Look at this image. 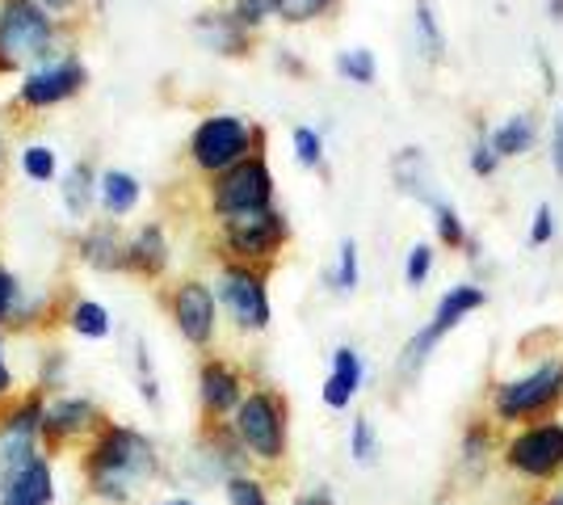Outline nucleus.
<instances>
[{
    "label": "nucleus",
    "instance_id": "39448f33",
    "mask_svg": "<svg viewBox=\"0 0 563 505\" xmlns=\"http://www.w3.org/2000/svg\"><path fill=\"white\" fill-rule=\"evenodd\" d=\"M269 202H274V177L261 156H249L228 173H219L211 190V207L219 211V219L240 216V211H265Z\"/></svg>",
    "mask_w": 563,
    "mask_h": 505
},
{
    "label": "nucleus",
    "instance_id": "e433bc0d",
    "mask_svg": "<svg viewBox=\"0 0 563 505\" xmlns=\"http://www.w3.org/2000/svg\"><path fill=\"white\" fill-rule=\"evenodd\" d=\"M496 161H500V156L493 152V144H488V140H479V144H475V152H471V168H475L479 177H488V173L496 168Z\"/></svg>",
    "mask_w": 563,
    "mask_h": 505
},
{
    "label": "nucleus",
    "instance_id": "473e14b6",
    "mask_svg": "<svg viewBox=\"0 0 563 505\" xmlns=\"http://www.w3.org/2000/svg\"><path fill=\"white\" fill-rule=\"evenodd\" d=\"M350 442H353V459L357 463H375V430H371V421L366 417H357L353 421V433H350Z\"/></svg>",
    "mask_w": 563,
    "mask_h": 505
},
{
    "label": "nucleus",
    "instance_id": "4be33fe9",
    "mask_svg": "<svg viewBox=\"0 0 563 505\" xmlns=\"http://www.w3.org/2000/svg\"><path fill=\"white\" fill-rule=\"evenodd\" d=\"M488 144H493L496 156H521V152H530V144H534V119L530 114H514L505 127H496L493 135H488Z\"/></svg>",
    "mask_w": 563,
    "mask_h": 505
},
{
    "label": "nucleus",
    "instance_id": "a878e982",
    "mask_svg": "<svg viewBox=\"0 0 563 505\" xmlns=\"http://www.w3.org/2000/svg\"><path fill=\"white\" fill-rule=\"evenodd\" d=\"M417 39H421V51L429 59H442V51H446V39H442V30H438V18H433V9L429 4H417Z\"/></svg>",
    "mask_w": 563,
    "mask_h": 505
},
{
    "label": "nucleus",
    "instance_id": "f257e3e1",
    "mask_svg": "<svg viewBox=\"0 0 563 505\" xmlns=\"http://www.w3.org/2000/svg\"><path fill=\"white\" fill-rule=\"evenodd\" d=\"M156 472V451L143 433L126 430V426H110L97 438V447L89 451V484L101 497L126 502L131 488L147 481Z\"/></svg>",
    "mask_w": 563,
    "mask_h": 505
},
{
    "label": "nucleus",
    "instance_id": "6ab92c4d",
    "mask_svg": "<svg viewBox=\"0 0 563 505\" xmlns=\"http://www.w3.org/2000/svg\"><path fill=\"white\" fill-rule=\"evenodd\" d=\"M97 194H101L106 216H131V211L140 207L143 190L131 173H122V168H106V173L97 177Z\"/></svg>",
    "mask_w": 563,
    "mask_h": 505
},
{
    "label": "nucleus",
    "instance_id": "c9c22d12",
    "mask_svg": "<svg viewBox=\"0 0 563 505\" xmlns=\"http://www.w3.org/2000/svg\"><path fill=\"white\" fill-rule=\"evenodd\" d=\"M429 270H433V249L429 244H412V253H408V283L421 287L424 278H429Z\"/></svg>",
    "mask_w": 563,
    "mask_h": 505
},
{
    "label": "nucleus",
    "instance_id": "20e7f679",
    "mask_svg": "<svg viewBox=\"0 0 563 505\" xmlns=\"http://www.w3.org/2000/svg\"><path fill=\"white\" fill-rule=\"evenodd\" d=\"M235 438L257 459H282L286 451V409L274 392H249L235 409Z\"/></svg>",
    "mask_w": 563,
    "mask_h": 505
},
{
    "label": "nucleus",
    "instance_id": "cd10ccee",
    "mask_svg": "<svg viewBox=\"0 0 563 505\" xmlns=\"http://www.w3.org/2000/svg\"><path fill=\"white\" fill-rule=\"evenodd\" d=\"M274 13H278V0H232V18L244 30H253V25H261Z\"/></svg>",
    "mask_w": 563,
    "mask_h": 505
},
{
    "label": "nucleus",
    "instance_id": "ddd939ff",
    "mask_svg": "<svg viewBox=\"0 0 563 505\" xmlns=\"http://www.w3.org/2000/svg\"><path fill=\"white\" fill-rule=\"evenodd\" d=\"M198 392H202V405L207 413H232L240 409V400H244V392H240V375H235L232 366H223V362H207L202 366V375H198Z\"/></svg>",
    "mask_w": 563,
    "mask_h": 505
},
{
    "label": "nucleus",
    "instance_id": "a19ab883",
    "mask_svg": "<svg viewBox=\"0 0 563 505\" xmlns=\"http://www.w3.org/2000/svg\"><path fill=\"white\" fill-rule=\"evenodd\" d=\"M13 387V375H9V366H4V345H0V396Z\"/></svg>",
    "mask_w": 563,
    "mask_h": 505
},
{
    "label": "nucleus",
    "instance_id": "c03bdc74",
    "mask_svg": "<svg viewBox=\"0 0 563 505\" xmlns=\"http://www.w3.org/2000/svg\"><path fill=\"white\" fill-rule=\"evenodd\" d=\"M547 505H563V488H555V497H551Z\"/></svg>",
    "mask_w": 563,
    "mask_h": 505
},
{
    "label": "nucleus",
    "instance_id": "4468645a",
    "mask_svg": "<svg viewBox=\"0 0 563 505\" xmlns=\"http://www.w3.org/2000/svg\"><path fill=\"white\" fill-rule=\"evenodd\" d=\"M168 265V241L165 232H161V223H143L140 232L126 241V270H135V274H161Z\"/></svg>",
    "mask_w": 563,
    "mask_h": 505
},
{
    "label": "nucleus",
    "instance_id": "37998d69",
    "mask_svg": "<svg viewBox=\"0 0 563 505\" xmlns=\"http://www.w3.org/2000/svg\"><path fill=\"white\" fill-rule=\"evenodd\" d=\"M547 9H551V18H555V22H563V0H547Z\"/></svg>",
    "mask_w": 563,
    "mask_h": 505
},
{
    "label": "nucleus",
    "instance_id": "412c9836",
    "mask_svg": "<svg viewBox=\"0 0 563 505\" xmlns=\"http://www.w3.org/2000/svg\"><path fill=\"white\" fill-rule=\"evenodd\" d=\"M391 173H396L399 190L412 194V198H421V202H429V207H438L442 198L429 190L433 182H429V168H424V156L417 152V147H404L396 161H391Z\"/></svg>",
    "mask_w": 563,
    "mask_h": 505
},
{
    "label": "nucleus",
    "instance_id": "6e6552de",
    "mask_svg": "<svg viewBox=\"0 0 563 505\" xmlns=\"http://www.w3.org/2000/svg\"><path fill=\"white\" fill-rule=\"evenodd\" d=\"M219 299L228 304L240 329H265L269 325V295H265V278L249 265H228L219 274Z\"/></svg>",
    "mask_w": 563,
    "mask_h": 505
},
{
    "label": "nucleus",
    "instance_id": "7ed1b4c3",
    "mask_svg": "<svg viewBox=\"0 0 563 505\" xmlns=\"http://www.w3.org/2000/svg\"><path fill=\"white\" fill-rule=\"evenodd\" d=\"M253 140H257V131L244 119H235V114H214V119H207L194 131L189 156H194V165L207 168V173H228V168H235L240 161H249Z\"/></svg>",
    "mask_w": 563,
    "mask_h": 505
},
{
    "label": "nucleus",
    "instance_id": "a211bd4d",
    "mask_svg": "<svg viewBox=\"0 0 563 505\" xmlns=\"http://www.w3.org/2000/svg\"><path fill=\"white\" fill-rule=\"evenodd\" d=\"M475 308H484V290L479 287H454L442 295V304H438V312H433V325L424 329V337L438 345V337L450 333L459 320L467 312H475Z\"/></svg>",
    "mask_w": 563,
    "mask_h": 505
},
{
    "label": "nucleus",
    "instance_id": "b1692460",
    "mask_svg": "<svg viewBox=\"0 0 563 505\" xmlns=\"http://www.w3.org/2000/svg\"><path fill=\"white\" fill-rule=\"evenodd\" d=\"M71 329L80 337H106L110 333V312L101 308V304H93V299H80V304H71Z\"/></svg>",
    "mask_w": 563,
    "mask_h": 505
},
{
    "label": "nucleus",
    "instance_id": "9d476101",
    "mask_svg": "<svg viewBox=\"0 0 563 505\" xmlns=\"http://www.w3.org/2000/svg\"><path fill=\"white\" fill-rule=\"evenodd\" d=\"M85 80H89V68H85L76 55H64V59H51V64H43V68H34V73L25 76V85L18 97H22V106L43 110V106H59V101H68L71 94H80Z\"/></svg>",
    "mask_w": 563,
    "mask_h": 505
},
{
    "label": "nucleus",
    "instance_id": "f03ea898",
    "mask_svg": "<svg viewBox=\"0 0 563 505\" xmlns=\"http://www.w3.org/2000/svg\"><path fill=\"white\" fill-rule=\"evenodd\" d=\"M55 39V22L38 0H0V73L43 59Z\"/></svg>",
    "mask_w": 563,
    "mask_h": 505
},
{
    "label": "nucleus",
    "instance_id": "c756f323",
    "mask_svg": "<svg viewBox=\"0 0 563 505\" xmlns=\"http://www.w3.org/2000/svg\"><path fill=\"white\" fill-rule=\"evenodd\" d=\"M332 287L341 295H350L357 287V244L341 241V262H336V274H332Z\"/></svg>",
    "mask_w": 563,
    "mask_h": 505
},
{
    "label": "nucleus",
    "instance_id": "58836bf2",
    "mask_svg": "<svg viewBox=\"0 0 563 505\" xmlns=\"http://www.w3.org/2000/svg\"><path fill=\"white\" fill-rule=\"evenodd\" d=\"M551 165H555V173L563 177V110H560V119H555V135H551Z\"/></svg>",
    "mask_w": 563,
    "mask_h": 505
},
{
    "label": "nucleus",
    "instance_id": "aec40b11",
    "mask_svg": "<svg viewBox=\"0 0 563 505\" xmlns=\"http://www.w3.org/2000/svg\"><path fill=\"white\" fill-rule=\"evenodd\" d=\"M97 421L93 400H80V396H68V400H51L47 413H43V430L47 433H80Z\"/></svg>",
    "mask_w": 563,
    "mask_h": 505
},
{
    "label": "nucleus",
    "instance_id": "f8f14e48",
    "mask_svg": "<svg viewBox=\"0 0 563 505\" xmlns=\"http://www.w3.org/2000/svg\"><path fill=\"white\" fill-rule=\"evenodd\" d=\"M51 497H55V488H51V468L47 459H30V463H22L9 481H4V488H0V502L4 505H51Z\"/></svg>",
    "mask_w": 563,
    "mask_h": 505
},
{
    "label": "nucleus",
    "instance_id": "ea45409f",
    "mask_svg": "<svg viewBox=\"0 0 563 505\" xmlns=\"http://www.w3.org/2000/svg\"><path fill=\"white\" fill-rule=\"evenodd\" d=\"M295 505H332V493L329 488H316V493H303Z\"/></svg>",
    "mask_w": 563,
    "mask_h": 505
},
{
    "label": "nucleus",
    "instance_id": "9b49d317",
    "mask_svg": "<svg viewBox=\"0 0 563 505\" xmlns=\"http://www.w3.org/2000/svg\"><path fill=\"white\" fill-rule=\"evenodd\" d=\"M173 325L181 329L189 345H211L214 337V295L207 283L189 278L173 290Z\"/></svg>",
    "mask_w": 563,
    "mask_h": 505
},
{
    "label": "nucleus",
    "instance_id": "0eeeda50",
    "mask_svg": "<svg viewBox=\"0 0 563 505\" xmlns=\"http://www.w3.org/2000/svg\"><path fill=\"white\" fill-rule=\"evenodd\" d=\"M290 237L286 219L265 207V211H240V216H223V241L235 257L253 262V257H274L282 249V241Z\"/></svg>",
    "mask_w": 563,
    "mask_h": 505
},
{
    "label": "nucleus",
    "instance_id": "f3484780",
    "mask_svg": "<svg viewBox=\"0 0 563 505\" xmlns=\"http://www.w3.org/2000/svg\"><path fill=\"white\" fill-rule=\"evenodd\" d=\"M362 384V359L353 354L350 345H341L336 354H332V375L329 384H324V405L329 409H345L353 400V392Z\"/></svg>",
    "mask_w": 563,
    "mask_h": 505
},
{
    "label": "nucleus",
    "instance_id": "5701e85b",
    "mask_svg": "<svg viewBox=\"0 0 563 505\" xmlns=\"http://www.w3.org/2000/svg\"><path fill=\"white\" fill-rule=\"evenodd\" d=\"M93 194H97L93 168H89V165L68 168V177H64V211H68L71 219L89 216V207H93Z\"/></svg>",
    "mask_w": 563,
    "mask_h": 505
},
{
    "label": "nucleus",
    "instance_id": "a18cd8bd",
    "mask_svg": "<svg viewBox=\"0 0 563 505\" xmlns=\"http://www.w3.org/2000/svg\"><path fill=\"white\" fill-rule=\"evenodd\" d=\"M165 505H194V502H165Z\"/></svg>",
    "mask_w": 563,
    "mask_h": 505
},
{
    "label": "nucleus",
    "instance_id": "79ce46f5",
    "mask_svg": "<svg viewBox=\"0 0 563 505\" xmlns=\"http://www.w3.org/2000/svg\"><path fill=\"white\" fill-rule=\"evenodd\" d=\"M38 4H43V9H47V13H64V9H71V4H76V0H38Z\"/></svg>",
    "mask_w": 563,
    "mask_h": 505
},
{
    "label": "nucleus",
    "instance_id": "f704fd0d",
    "mask_svg": "<svg viewBox=\"0 0 563 505\" xmlns=\"http://www.w3.org/2000/svg\"><path fill=\"white\" fill-rule=\"evenodd\" d=\"M18 299H22V287H18V278L0 265V325H9L13 316H18Z\"/></svg>",
    "mask_w": 563,
    "mask_h": 505
},
{
    "label": "nucleus",
    "instance_id": "bb28decb",
    "mask_svg": "<svg viewBox=\"0 0 563 505\" xmlns=\"http://www.w3.org/2000/svg\"><path fill=\"white\" fill-rule=\"evenodd\" d=\"M22 168L30 182H51L55 177V152L47 144H30L22 152Z\"/></svg>",
    "mask_w": 563,
    "mask_h": 505
},
{
    "label": "nucleus",
    "instance_id": "dca6fc26",
    "mask_svg": "<svg viewBox=\"0 0 563 505\" xmlns=\"http://www.w3.org/2000/svg\"><path fill=\"white\" fill-rule=\"evenodd\" d=\"M80 257L97 270H126V241L118 237L114 223H97L80 237Z\"/></svg>",
    "mask_w": 563,
    "mask_h": 505
},
{
    "label": "nucleus",
    "instance_id": "1a4fd4ad",
    "mask_svg": "<svg viewBox=\"0 0 563 505\" xmlns=\"http://www.w3.org/2000/svg\"><path fill=\"white\" fill-rule=\"evenodd\" d=\"M509 468L530 476V481H547L563 468V426H534V430L517 433L509 442Z\"/></svg>",
    "mask_w": 563,
    "mask_h": 505
},
{
    "label": "nucleus",
    "instance_id": "4c0bfd02",
    "mask_svg": "<svg viewBox=\"0 0 563 505\" xmlns=\"http://www.w3.org/2000/svg\"><path fill=\"white\" fill-rule=\"evenodd\" d=\"M551 232H555V223H551V207L542 202L539 211H534V232H530V241L547 244V241H551Z\"/></svg>",
    "mask_w": 563,
    "mask_h": 505
},
{
    "label": "nucleus",
    "instance_id": "c85d7f7f",
    "mask_svg": "<svg viewBox=\"0 0 563 505\" xmlns=\"http://www.w3.org/2000/svg\"><path fill=\"white\" fill-rule=\"evenodd\" d=\"M332 0H278V18L290 25H303L311 18H320Z\"/></svg>",
    "mask_w": 563,
    "mask_h": 505
},
{
    "label": "nucleus",
    "instance_id": "2eb2a0df",
    "mask_svg": "<svg viewBox=\"0 0 563 505\" xmlns=\"http://www.w3.org/2000/svg\"><path fill=\"white\" fill-rule=\"evenodd\" d=\"M194 30H198V39L211 51H219V55H244V51H249V30L235 22L232 13H202V18L194 22Z\"/></svg>",
    "mask_w": 563,
    "mask_h": 505
},
{
    "label": "nucleus",
    "instance_id": "393cba45",
    "mask_svg": "<svg viewBox=\"0 0 563 505\" xmlns=\"http://www.w3.org/2000/svg\"><path fill=\"white\" fill-rule=\"evenodd\" d=\"M336 73L353 80V85H371L375 80V55L366 47H353V51H341L336 55Z\"/></svg>",
    "mask_w": 563,
    "mask_h": 505
},
{
    "label": "nucleus",
    "instance_id": "2f4dec72",
    "mask_svg": "<svg viewBox=\"0 0 563 505\" xmlns=\"http://www.w3.org/2000/svg\"><path fill=\"white\" fill-rule=\"evenodd\" d=\"M228 502L232 505H269L265 502V488L253 476H232L228 481Z\"/></svg>",
    "mask_w": 563,
    "mask_h": 505
},
{
    "label": "nucleus",
    "instance_id": "49530a36",
    "mask_svg": "<svg viewBox=\"0 0 563 505\" xmlns=\"http://www.w3.org/2000/svg\"><path fill=\"white\" fill-rule=\"evenodd\" d=\"M0 156H4V144H0Z\"/></svg>",
    "mask_w": 563,
    "mask_h": 505
},
{
    "label": "nucleus",
    "instance_id": "423d86ee",
    "mask_svg": "<svg viewBox=\"0 0 563 505\" xmlns=\"http://www.w3.org/2000/svg\"><path fill=\"white\" fill-rule=\"evenodd\" d=\"M563 396V362H542L539 371H530L526 380H514L496 392V417L521 421L534 413L551 409Z\"/></svg>",
    "mask_w": 563,
    "mask_h": 505
},
{
    "label": "nucleus",
    "instance_id": "72a5a7b5",
    "mask_svg": "<svg viewBox=\"0 0 563 505\" xmlns=\"http://www.w3.org/2000/svg\"><path fill=\"white\" fill-rule=\"evenodd\" d=\"M433 216H438V232H442V241L446 244L459 249V244L467 241V232H463V223H459V211H454L450 202H438V207H433Z\"/></svg>",
    "mask_w": 563,
    "mask_h": 505
},
{
    "label": "nucleus",
    "instance_id": "7c9ffc66",
    "mask_svg": "<svg viewBox=\"0 0 563 505\" xmlns=\"http://www.w3.org/2000/svg\"><path fill=\"white\" fill-rule=\"evenodd\" d=\"M295 156H299V165L316 168L324 161V140L311 127H295Z\"/></svg>",
    "mask_w": 563,
    "mask_h": 505
}]
</instances>
